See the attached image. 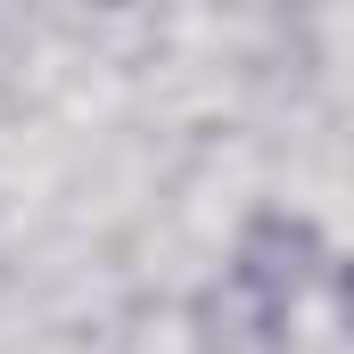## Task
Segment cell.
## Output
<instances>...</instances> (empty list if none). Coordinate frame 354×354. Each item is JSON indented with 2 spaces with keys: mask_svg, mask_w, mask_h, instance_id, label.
Returning <instances> with one entry per match:
<instances>
[{
  "mask_svg": "<svg viewBox=\"0 0 354 354\" xmlns=\"http://www.w3.org/2000/svg\"><path fill=\"white\" fill-rule=\"evenodd\" d=\"M313 272H322V231H313L305 214H264V223L248 231V248H239V272H231V280H239L256 330H280L288 305L313 288Z\"/></svg>",
  "mask_w": 354,
  "mask_h": 354,
  "instance_id": "obj_1",
  "label": "cell"
}]
</instances>
